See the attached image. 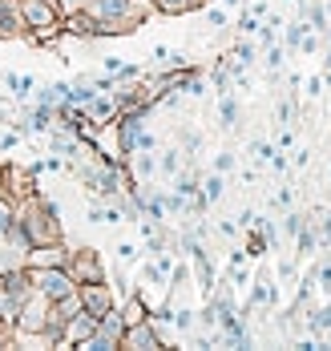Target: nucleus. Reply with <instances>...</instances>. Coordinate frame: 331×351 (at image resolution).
Here are the masks:
<instances>
[{"label": "nucleus", "instance_id": "1", "mask_svg": "<svg viewBox=\"0 0 331 351\" xmlns=\"http://www.w3.org/2000/svg\"><path fill=\"white\" fill-rule=\"evenodd\" d=\"M12 218L21 222V230L29 234L33 246H49V243H61L65 239V230H61V206L53 198H45L40 190L29 194V198H21L12 206Z\"/></svg>", "mask_w": 331, "mask_h": 351}, {"label": "nucleus", "instance_id": "2", "mask_svg": "<svg viewBox=\"0 0 331 351\" xmlns=\"http://www.w3.org/2000/svg\"><path fill=\"white\" fill-rule=\"evenodd\" d=\"M29 279H33V291H40L49 303L77 295V279L69 275V267H29Z\"/></svg>", "mask_w": 331, "mask_h": 351}, {"label": "nucleus", "instance_id": "3", "mask_svg": "<svg viewBox=\"0 0 331 351\" xmlns=\"http://www.w3.org/2000/svg\"><path fill=\"white\" fill-rule=\"evenodd\" d=\"M85 12H93L97 21H142L146 25L149 0H89Z\"/></svg>", "mask_w": 331, "mask_h": 351}, {"label": "nucleus", "instance_id": "4", "mask_svg": "<svg viewBox=\"0 0 331 351\" xmlns=\"http://www.w3.org/2000/svg\"><path fill=\"white\" fill-rule=\"evenodd\" d=\"M121 331H125V323H121L117 307H113V311H106V315L97 319V331L77 351H121Z\"/></svg>", "mask_w": 331, "mask_h": 351}, {"label": "nucleus", "instance_id": "5", "mask_svg": "<svg viewBox=\"0 0 331 351\" xmlns=\"http://www.w3.org/2000/svg\"><path fill=\"white\" fill-rule=\"evenodd\" d=\"M69 275H73L77 282H106L110 279V271H106V263H101V254L93 250V246H77V250H69Z\"/></svg>", "mask_w": 331, "mask_h": 351}, {"label": "nucleus", "instance_id": "6", "mask_svg": "<svg viewBox=\"0 0 331 351\" xmlns=\"http://www.w3.org/2000/svg\"><path fill=\"white\" fill-rule=\"evenodd\" d=\"M49 299L40 295V291H33L25 303H21V315H16V331L12 335H40L45 331V319H49Z\"/></svg>", "mask_w": 331, "mask_h": 351}, {"label": "nucleus", "instance_id": "7", "mask_svg": "<svg viewBox=\"0 0 331 351\" xmlns=\"http://www.w3.org/2000/svg\"><path fill=\"white\" fill-rule=\"evenodd\" d=\"M162 348H170V343H166V335L149 319H142V323H134V327L121 331V351H162Z\"/></svg>", "mask_w": 331, "mask_h": 351}, {"label": "nucleus", "instance_id": "8", "mask_svg": "<svg viewBox=\"0 0 331 351\" xmlns=\"http://www.w3.org/2000/svg\"><path fill=\"white\" fill-rule=\"evenodd\" d=\"M77 299H81V307H85L89 315H97V319L117 307L110 279H106V282H77Z\"/></svg>", "mask_w": 331, "mask_h": 351}, {"label": "nucleus", "instance_id": "9", "mask_svg": "<svg viewBox=\"0 0 331 351\" xmlns=\"http://www.w3.org/2000/svg\"><path fill=\"white\" fill-rule=\"evenodd\" d=\"M69 250L73 246H65V239L61 243H49V246H33L25 254V267H65L69 263Z\"/></svg>", "mask_w": 331, "mask_h": 351}, {"label": "nucleus", "instance_id": "10", "mask_svg": "<svg viewBox=\"0 0 331 351\" xmlns=\"http://www.w3.org/2000/svg\"><path fill=\"white\" fill-rule=\"evenodd\" d=\"M93 331H97V315H89V311L81 307V311L65 323V348H81Z\"/></svg>", "mask_w": 331, "mask_h": 351}, {"label": "nucleus", "instance_id": "11", "mask_svg": "<svg viewBox=\"0 0 331 351\" xmlns=\"http://www.w3.org/2000/svg\"><path fill=\"white\" fill-rule=\"evenodd\" d=\"M0 36H4V40H16V36H25L21 0H0Z\"/></svg>", "mask_w": 331, "mask_h": 351}, {"label": "nucleus", "instance_id": "12", "mask_svg": "<svg viewBox=\"0 0 331 351\" xmlns=\"http://www.w3.org/2000/svg\"><path fill=\"white\" fill-rule=\"evenodd\" d=\"M16 315H21V303L0 287V335L12 343V331H16Z\"/></svg>", "mask_w": 331, "mask_h": 351}, {"label": "nucleus", "instance_id": "13", "mask_svg": "<svg viewBox=\"0 0 331 351\" xmlns=\"http://www.w3.org/2000/svg\"><path fill=\"white\" fill-rule=\"evenodd\" d=\"M117 315H121V323H125V327H134V323L149 319V307H146V299H142L138 291H130V295H125V303L117 307Z\"/></svg>", "mask_w": 331, "mask_h": 351}, {"label": "nucleus", "instance_id": "14", "mask_svg": "<svg viewBox=\"0 0 331 351\" xmlns=\"http://www.w3.org/2000/svg\"><path fill=\"white\" fill-rule=\"evenodd\" d=\"M206 0H149V12H162V16H190L198 12Z\"/></svg>", "mask_w": 331, "mask_h": 351}, {"label": "nucleus", "instance_id": "15", "mask_svg": "<svg viewBox=\"0 0 331 351\" xmlns=\"http://www.w3.org/2000/svg\"><path fill=\"white\" fill-rule=\"evenodd\" d=\"M238 117H243V109H238V101H234V93H222L219 125H222V130H238Z\"/></svg>", "mask_w": 331, "mask_h": 351}, {"label": "nucleus", "instance_id": "16", "mask_svg": "<svg viewBox=\"0 0 331 351\" xmlns=\"http://www.w3.org/2000/svg\"><path fill=\"white\" fill-rule=\"evenodd\" d=\"M33 85H37V81H33L29 73H4V89H8L16 101H25V97L33 93Z\"/></svg>", "mask_w": 331, "mask_h": 351}, {"label": "nucleus", "instance_id": "17", "mask_svg": "<svg viewBox=\"0 0 331 351\" xmlns=\"http://www.w3.org/2000/svg\"><path fill=\"white\" fill-rule=\"evenodd\" d=\"M182 166H186V162H182V149H178V145L162 149V158H158V174H162V178H174Z\"/></svg>", "mask_w": 331, "mask_h": 351}, {"label": "nucleus", "instance_id": "18", "mask_svg": "<svg viewBox=\"0 0 331 351\" xmlns=\"http://www.w3.org/2000/svg\"><path fill=\"white\" fill-rule=\"evenodd\" d=\"M198 190H202V198H206V202L214 206V202L222 198V190H226V174H219V170H210V174L202 178V186H198Z\"/></svg>", "mask_w": 331, "mask_h": 351}, {"label": "nucleus", "instance_id": "19", "mask_svg": "<svg viewBox=\"0 0 331 351\" xmlns=\"http://www.w3.org/2000/svg\"><path fill=\"white\" fill-rule=\"evenodd\" d=\"M267 234H262V230H258V226H251V234H247V246H243V250H247V258H262V254H267Z\"/></svg>", "mask_w": 331, "mask_h": 351}, {"label": "nucleus", "instance_id": "20", "mask_svg": "<svg viewBox=\"0 0 331 351\" xmlns=\"http://www.w3.org/2000/svg\"><path fill=\"white\" fill-rule=\"evenodd\" d=\"M170 323H174V327H178V331H182V335H190V331H194V327H198V315H194V311H190V307H178V311H174V315H170Z\"/></svg>", "mask_w": 331, "mask_h": 351}, {"label": "nucleus", "instance_id": "21", "mask_svg": "<svg viewBox=\"0 0 331 351\" xmlns=\"http://www.w3.org/2000/svg\"><path fill=\"white\" fill-rule=\"evenodd\" d=\"M162 206H166L170 218H182V214H186V198L178 194V190H170V194H162Z\"/></svg>", "mask_w": 331, "mask_h": 351}, {"label": "nucleus", "instance_id": "22", "mask_svg": "<svg viewBox=\"0 0 331 351\" xmlns=\"http://www.w3.org/2000/svg\"><path fill=\"white\" fill-rule=\"evenodd\" d=\"M267 69H271V81L283 73V45L275 40V45H267Z\"/></svg>", "mask_w": 331, "mask_h": 351}, {"label": "nucleus", "instance_id": "23", "mask_svg": "<svg viewBox=\"0 0 331 351\" xmlns=\"http://www.w3.org/2000/svg\"><path fill=\"white\" fill-rule=\"evenodd\" d=\"M287 29V49H299L303 45V36H307V21H295V25H283ZM315 33V29H311Z\"/></svg>", "mask_w": 331, "mask_h": 351}, {"label": "nucleus", "instance_id": "24", "mask_svg": "<svg viewBox=\"0 0 331 351\" xmlns=\"http://www.w3.org/2000/svg\"><path fill=\"white\" fill-rule=\"evenodd\" d=\"M311 275H315V287H323V291L331 295V258L315 263V267H311Z\"/></svg>", "mask_w": 331, "mask_h": 351}, {"label": "nucleus", "instance_id": "25", "mask_svg": "<svg viewBox=\"0 0 331 351\" xmlns=\"http://www.w3.org/2000/svg\"><path fill=\"white\" fill-rule=\"evenodd\" d=\"M258 25H262V21H258L251 8H243V12H238V33H243V36H255Z\"/></svg>", "mask_w": 331, "mask_h": 351}, {"label": "nucleus", "instance_id": "26", "mask_svg": "<svg viewBox=\"0 0 331 351\" xmlns=\"http://www.w3.org/2000/svg\"><path fill=\"white\" fill-rule=\"evenodd\" d=\"M315 222H319V226H315V230H319V246H331V210H319Z\"/></svg>", "mask_w": 331, "mask_h": 351}, {"label": "nucleus", "instance_id": "27", "mask_svg": "<svg viewBox=\"0 0 331 351\" xmlns=\"http://www.w3.org/2000/svg\"><path fill=\"white\" fill-rule=\"evenodd\" d=\"M275 149H279V145H271V141H251L255 162H271V158H275Z\"/></svg>", "mask_w": 331, "mask_h": 351}, {"label": "nucleus", "instance_id": "28", "mask_svg": "<svg viewBox=\"0 0 331 351\" xmlns=\"http://www.w3.org/2000/svg\"><path fill=\"white\" fill-rule=\"evenodd\" d=\"M303 222H307V214H299V210H291L287 214V218H283V230H287V234H299V230H303Z\"/></svg>", "mask_w": 331, "mask_h": 351}, {"label": "nucleus", "instance_id": "29", "mask_svg": "<svg viewBox=\"0 0 331 351\" xmlns=\"http://www.w3.org/2000/svg\"><path fill=\"white\" fill-rule=\"evenodd\" d=\"M8 226H12V202H8V198L0 194V239L8 234Z\"/></svg>", "mask_w": 331, "mask_h": 351}, {"label": "nucleus", "instance_id": "30", "mask_svg": "<svg viewBox=\"0 0 331 351\" xmlns=\"http://www.w3.org/2000/svg\"><path fill=\"white\" fill-rule=\"evenodd\" d=\"M214 170H219V174H230V170H234V149H222V154H214Z\"/></svg>", "mask_w": 331, "mask_h": 351}, {"label": "nucleus", "instance_id": "31", "mask_svg": "<svg viewBox=\"0 0 331 351\" xmlns=\"http://www.w3.org/2000/svg\"><path fill=\"white\" fill-rule=\"evenodd\" d=\"M117 258H121V263H134V258H138V246H134V243H121V246H117Z\"/></svg>", "mask_w": 331, "mask_h": 351}, {"label": "nucleus", "instance_id": "32", "mask_svg": "<svg viewBox=\"0 0 331 351\" xmlns=\"http://www.w3.org/2000/svg\"><path fill=\"white\" fill-rule=\"evenodd\" d=\"M89 0H57V8H61V16H69V12H77V8H85Z\"/></svg>", "mask_w": 331, "mask_h": 351}, {"label": "nucleus", "instance_id": "33", "mask_svg": "<svg viewBox=\"0 0 331 351\" xmlns=\"http://www.w3.org/2000/svg\"><path fill=\"white\" fill-rule=\"evenodd\" d=\"M206 21H210V29H222L226 25V12L222 8H206Z\"/></svg>", "mask_w": 331, "mask_h": 351}, {"label": "nucleus", "instance_id": "34", "mask_svg": "<svg viewBox=\"0 0 331 351\" xmlns=\"http://www.w3.org/2000/svg\"><path fill=\"white\" fill-rule=\"evenodd\" d=\"M319 311V323H323V331H331V295H328V303L323 307H315Z\"/></svg>", "mask_w": 331, "mask_h": 351}, {"label": "nucleus", "instance_id": "35", "mask_svg": "<svg viewBox=\"0 0 331 351\" xmlns=\"http://www.w3.org/2000/svg\"><path fill=\"white\" fill-rule=\"evenodd\" d=\"M319 93H323V77H311L307 81V97H319Z\"/></svg>", "mask_w": 331, "mask_h": 351}, {"label": "nucleus", "instance_id": "36", "mask_svg": "<svg viewBox=\"0 0 331 351\" xmlns=\"http://www.w3.org/2000/svg\"><path fill=\"white\" fill-rule=\"evenodd\" d=\"M219 234L222 239H234L238 234V222H219Z\"/></svg>", "mask_w": 331, "mask_h": 351}, {"label": "nucleus", "instance_id": "37", "mask_svg": "<svg viewBox=\"0 0 331 351\" xmlns=\"http://www.w3.org/2000/svg\"><path fill=\"white\" fill-rule=\"evenodd\" d=\"M291 202H295L291 190H279V194H275V206H291Z\"/></svg>", "mask_w": 331, "mask_h": 351}, {"label": "nucleus", "instance_id": "38", "mask_svg": "<svg viewBox=\"0 0 331 351\" xmlns=\"http://www.w3.org/2000/svg\"><path fill=\"white\" fill-rule=\"evenodd\" d=\"M307 162H311V149H299V154H295V166H299V170H303V166H307Z\"/></svg>", "mask_w": 331, "mask_h": 351}, {"label": "nucleus", "instance_id": "39", "mask_svg": "<svg viewBox=\"0 0 331 351\" xmlns=\"http://www.w3.org/2000/svg\"><path fill=\"white\" fill-rule=\"evenodd\" d=\"M121 65H125L121 57H106V73H117V69H121Z\"/></svg>", "mask_w": 331, "mask_h": 351}, {"label": "nucleus", "instance_id": "40", "mask_svg": "<svg viewBox=\"0 0 331 351\" xmlns=\"http://www.w3.org/2000/svg\"><path fill=\"white\" fill-rule=\"evenodd\" d=\"M291 141H295V134H291V130H283V134H279V149H287Z\"/></svg>", "mask_w": 331, "mask_h": 351}, {"label": "nucleus", "instance_id": "41", "mask_svg": "<svg viewBox=\"0 0 331 351\" xmlns=\"http://www.w3.org/2000/svg\"><path fill=\"white\" fill-rule=\"evenodd\" d=\"M226 4H230V8H247V0H226Z\"/></svg>", "mask_w": 331, "mask_h": 351}, {"label": "nucleus", "instance_id": "42", "mask_svg": "<svg viewBox=\"0 0 331 351\" xmlns=\"http://www.w3.org/2000/svg\"><path fill=\"white\" fill-rule=\"evenodd\" d=\"M0 348H8V339H4V335H0Z\"/></svg>", "mask_w": 331, "mask_h": 351}, {"label": "nucleus", "instance_id": "43", "mask_svg": "<svg viewBox=\"0 0 331 351\" xmlns=\"http://www.w3.org/2000/svg\"><path fill=\"white\" fill-rule=\"evenodd\" d=\"M0 178H4V166H0Z\"/></svg>", "mask_w": 331, "mask_h": 351}]
</instances>
